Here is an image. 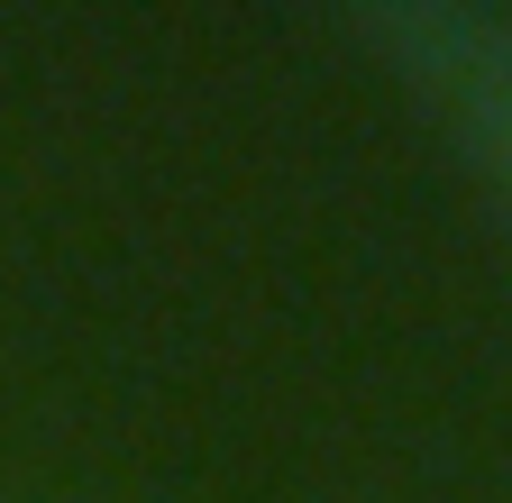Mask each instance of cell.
I'll use <instances>...</instances> for the list:
<instances>
[{
    "instance_id": "cell-1",
    "label": "cell",
    "mask_w": 512,
    "mask_h": 503,
    "mask_svg": "<svg viewBox=\"0 0 512 503\" xmlns=\"http://www.w3.org/2000/svg\"><path fill=\"white\" fill-rule=\"evenodd\" d=\"M503 165H512V83H503Z\"/></svg>"
}]
</instances>
